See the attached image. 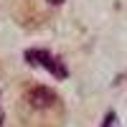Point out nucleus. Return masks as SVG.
Here are the masks:
<instances>
[{
	"mask_svg": "<svg viewBox=\"0 0 127 127\" xmlns=\"http://www.w3.org/2000/svg\"><path fill=\"white\" fill-rule=\"evenodd\" d=\"M26 56H28V61H31V64H38V66H43L46 71H51L56 79H66V74H69V71H66V66H64L61 61H56L54 56L48 54V51H38V48H31Z\"/></svg>",
	"mask_w": 127,
	"mask_h": 127,
	"instance_id": "1",
	"label": "nucleus"
},
{
	"mask_svg": "<svg viewBox=\"0 0 127 127\" xmlns=\"http://www.w3.org/2000/svg\"><path fill=\"white\" fill-rule=\"evenodd\" d=\"M54 102H56V94H54V89H48V87H33L28 92V104L33 109H46Z\"/></svg>",
	"mask_w": 127,
	"mask_h": 127,
	"instance_id": "2",
	"label": "nucleus"
},
{
	"mask_svg": "<svg viewBox=\"0 0 127 127\" xmlns=\"http://www.w3.org/2000/svg\"><path fill=\"white\" fill-rule=\"evenodd\" d=\"M117 125V117H114V112L109 109L107 114H104V122H102V127H114Z\"/></svg>",
	"mask_w": 127,
	"mask_h": 127,
	"instance_id": "3",
	"label": "nucleus"
},
{
	"mask_svg": "<svg viewBox=\"0 0 127 127\" xmlns=\"http://www.w3.org/2000/svg\"><path fill=\"white\" fill-rule=\"evenodd\" d=\"M46 3H48V5H61L64 0H46Z\"/></svg>",
	"mask_w": 127,
	"mask_h": 127,
	"instance_id": "4",
	"label": "nucleus"
},
{
	"mask_svg": "<svg viewBox=\"0 0 127 127\" xmlns=\"http://www.w3.org/2000/svg\"><path fill=\"white\" fill-rule=\"evenodd\" d=\"M3 122H5V112L0 109V125H3Z\"/></svg>",
	"mask_w": 127,
	"mask_h": 127,
	"instance_id": "5",
	"label": "nucleus"
}]
</instances>
